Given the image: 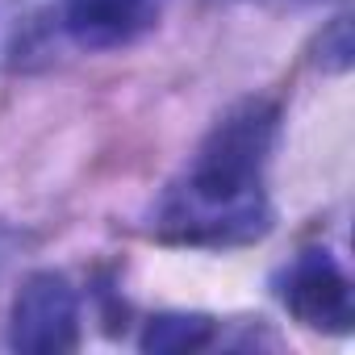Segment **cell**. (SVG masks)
<instances>
[{
    "mask_svg": "<svg viewBox=\"0 0 355 355\" xmlns=\"http://www.w3.org/2000/svg\"><path fill=\"white\" fill-rule=\"evenodd\" d=\"M276 146V105L243 101L201 142L184 184L163 205V234L201 247H230L268 230L263 167Z\"/></svg>",
    "mask_w": 355,
    "mask_h": 355,
    "instance_id": "obj_1",
    "label": "cell"
},
{
    "mask_svg": "<svg viewBox=\"0 0 355 355\" xmlns=\"http://www.w3.org/2000/svg\"><path fill=\"white\" fill-rule=\"evenodd\" d=\"M9 343H13V351H26V355L76 351V343H80V301H76V288L63 276H55V272L30 276L21 284V293L13 297Z\"/></svg>",
    "mask_w": 355,
    "mask_h": 355,
    "instance_id": "obj_2",
    "label": "cell"
},
{
    "mask_svg": "<svg viewBox=\"0 0 355 355\" xmlns=\"http://www.w3.org/2000/svg\"><path fill=\"white\" fill-rule=\"evenodd\" d=\"M214 338V318L205 313H155L138 338L146 355H184L201 351Z\"/></svg>",
    "mask_w": 355,
    "mask_h": 355,
    "instance_id": "obj_5",
    "label": "cell"
},
{
    "mask_svg": "<svg viewBox=\"0 0 355 355\" xmlns=\"http://www.w3.org/2000/svg\"><path fill=\"white\" fill-rule=\"evenodd\" d=\"M355 59V38H351V17H334L330 30L322 34V67L326 71H347Z\"/></svg>",
    "mask_w": 355,
    "mask_h": 355,
    "instance_id": "obj_6",
    "label": "cell"
},
{
    "mask_svg": "<svg viewBox=\"0 0 355 355\" xmlns=\"http://www.w3.org/2000/svg\"><path fill=\"white\" fill-rule=\"evenodd\" d=\"M280 301L288 305V313L313 330H330V334H347L355 322V301H351V280L343 276V268L330 259V251H301L288 272H284V288Z\"/></svg>",
    "mask_w": 355,
    "mask_h": 355,
    "instance_id": "obj_3",
    "label": "cell"
},
{
    "mask_svg": "<svg viewBox=\"0 0 355 355\" xmlns=\"http://www.w3.org/2000/svg\"><path fill=\"white\" fill-rule=\"evenodd\" d=\"M167 0H67L63 26L84 51H117L155 30Z\"/></svg>",
    "mask_w": 355,
    "mask_h": 355,
    "instance_id": "obj_4",
    "label": "cell"
}]
</instances>
